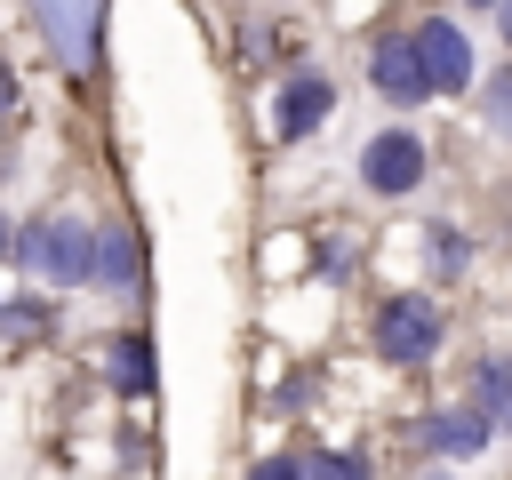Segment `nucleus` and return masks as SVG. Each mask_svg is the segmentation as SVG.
I'll use <instances>...</instances> for the list:
<instances>
[{
  "label": "nucleus",
  "mask_w": 512,
  "mask_h": 480,
  "mask_svg": "<svg viewBox=\"0 0 512 480\" xmlns=\"http://www.w3.org/2000/svg\"><path fill=\"white\" fill-rule=\"evenodd\" d=\"M408 56H416V72H424V96H456V88L472 80V48H464V32H456L448 16H424V24L408 32Z\"/></svg>",
  "instance_id": "f257e3e1"
},
{
  "label": "nucleus",
  "mask_w": 512,
  "mask_h": 480,
  "mask_svg": "<svg viewBox=\"0 0 512 480\" xmlns=\"http://www.w3.org/2000/svg\"><path fill=\"white\" fill-rule=\"evenodd\" d=\"M16 256H24L40 280H88V232H80L72 216H40Z\"/></svg>",
  "instance_id": "f03ea898"
},
{
  "label": "nucleus",
  "mask_w": 512,
  "mask_h": 480,
  "mask_svg": "<svg viewBox=\"0 0 512 480\" xmlns=\"http://www.w3.org/2000/svg\"><path fill=\"white\" fill-rule=\"evenodd\" d=\"M432 344H440V312H432L424 296H392V304L376 312V352H384V360L408 368V360H424Z\"/></svg>",
  "instance_id": "7ed1b4c3"
},
{
  "label": "nucleus",
  "mask_w": 512,
  "mask_h": 480,
  "mask_svg": "<svg viewBox=\"0 0 512 480\" xmlns=\"http://www.w3.org/2000/svg\"><path fill=\"white\" fill-rule=\"evenodd\" d=\"M360 176H368L384 200H392V192H416V184H424V144H416L408 128H384V136H368Z\"/></svg>",
  "instance_id": "20e7f679"
},
{
  "label": "nucleus",
  "mask_w": 512,
  "mask_h": 480,
  "mask_svg": "<svg viewBox=\"0 0 512 480\" xmlns=\"http://www.w3.org/2000/svg\"><path fill=\"white\" fill-rule=\"evenodd\" d=\"M40 32L64 48V64H96V40H104V8H40Z\"/></svg>",
  "instance_id": "39448f33"
},
{
  "label": "nucleus",
  "mask_w": 512,
  "mask_h": 480,
  "mask_svg": "<svg viewBox=\"0 0 512 480\" xmlns=\"http://www.w3.org/2000/svg\"><path fill=\"white\" fill-rule=\"evenodd\" d=\"M368 80H376V96H392V104H416V96H424V72H416V56H408V32L376 40V56H368Z\"/></svg>",
  "instance_id": "423d86ee"
},
{
  "label": "nucleus",
  "mask_w": 512,
  "mask_h": 480,
  "mask_svg": "<svg viewBox=\"0 0 512 480\" xmlns=\"http://www.w3.org/2000/svg\"><path fill=\"white\" fill-rule=\"evenodd\" d=\"M328 104H336V88H328L320 72L288 80V88H280V136H304V128H320V120H328Z\"/></svg>",
  "instance_id": "0eeeda50"
},
{
  "label": "nucleus",
  "mask_w": 512,
  "mask_h": 480,
  "mask_svg": "<svg viewBox=\"0 0 512 480\" xmlns=\"http://www.w3.org/2000/svg\"><path fill=\"white\" fill-rule=\"evenodd\" d=\"M136 232H96L88 240V280H104V288H128L136 280Z\"/></svg>",
  "instance_id": "6e6552de"
},
{
  "label": "nucleus",
  "mask_w": 512,
  "mask_h": 480,
  "mask_svg": "<svg viewBox=\"0 0 512 480\" xmlns=\"http://www.w3.org/2000/svg\"><path fill=\"white\" fill-rule=\"evenodd\" d=\"M424 440H432L440 456H480V448H488V416H480V408H456V416H432V424H424Z\"/></svg>",
  "instance_id": "1a4fd4ad"
},
{
  "label": "nucleus",
  "mask_w": 512,
  "mask_h": 480,
  "mask_svg": "<svg viewBox=\"0 0 512 480\" xmlns=\"http://www.w3.org/2000/svg\"><path fill=\"white\" fill-rule=\"evenodd\" d=\"M112 384L120 392H152V344L144 336H120L112 344Z\"/></svg>",
  "instance_id": "9d476101"
},
{
  "label": "nucleus",
  "mask_w": 512,
  "mask_h": 480,
  "mask_svg": "<svg viewBox=\"0 0 512 480\" xmlns=\"http://www.w3.org/2000/svg\"><path fill=\"white\" fill-rule=\"evenodd\" d=\"M480 416H488V424L512 416V360H488V368H480Z\"/></svg>",
  "instance_id": "9b49d317"
},
{
  "label": "nucleus",
  "mask_w": 512,
  "mask_h": 480,
  "mask_svg": "<svg viewBox=\"0 0 512 480\" xmlns=\"http://www.w3.org/2000/svg\"><path fill=\"white\" fill-rule=\"evenodd\" d=\"M296 480H368V464L360 456H312V464H296Z\"/></svg>",
  "instance_id": "f8f14e48"
},
{
  "label": "nucleus",
  "mask_w": 512,
  "mask_h": 480,
  "mask_svg": "<svg viewBox=\"0 0 512 480\" xmlns=\"http://www.w3.org/2000/svg\"><path fill=\"white\" fill-rule=\"evenodd\" d=\"M488 120H496V128L512 136V64H504V72L488 80Z\"/></svg>",
  "instance_id": "ddd939ff"
},
{
  "label": "nucleus",
  "mask_w": 512,
  "mask_h": 480,
  "mask_svg": "<svg viewBox=\"0 0 512 480\" xmlns=\"http://www.w3.org/2000/svg\"><path fill=\"white\" fill-rule=\"evenodd\" d=\"M432 264H440V272H464V240H456V232H432Z\"/></svg>",
  "instance_id": "4468645a"
},
{
  "label": "nucleus",
  "mask_w": 512,
  "mask_h": 480,
  "mask_svg": "<svg viewBox=\"0 0 512 480\" xmlns=\"http://www.w3.org/2000/svg\"><path fill=\"white\" fill-rule=\"evenodd\" d=\"M248 480H296V464H288V456H264V464H256Z\"/></svg>",
  "instance_id": "2eb2a0df"
},
{
  "label": "nucleus",
  "mask_w": 512,
  "mask_h": 480,
  "mask_svg": "<svg viewBox=\"0 0 512 480\" xmlns=\"http://www.w3.org/2000/svg\"><path fill=\"white\" fill-rule=\"evenodd\" d=\"M8 104H16V80H8V72H0V112H8Z\"/></svg>",
  "instance_id": "dca6fc26"
},
{
  "label": "nucleus",
  "mask_w": 512,
  "mask_h": 480,
  "mask_svg": "<svg viewBox=\"0 0 512 480\" xmlns=\"http://www.w3.org/2000/svg\"><path fill=\"white\" fill-rule=\"evenodd\" d=\"M496 24H504V40H512V8H496Z\"/></svg>",
  "instance_id": "f3484780"
},
{
  "label": "nucleus",
  "mask_w": 512,
  "mask_h": 480,
  "mask_svg": "<svg viewBox=\"0 0 512 480\" xmlns=\"http://www.w3.org/2000/svg\"><path fill=\"white\" fill-rule=\"evenodd\" d=\"M0 256H8V224H0Z\"/></svg>",
  "instance_id": "a211bd4d"
},
{
  "label": "nucleus",
  "mask_w": 512,
  "mask_h": 480,
  "mask_svg": "<svg viewBox=\"0 0 512 480\" xmlns=\"http://www.w3.org/2000/svg\"><path fill=\"white\" fill-rule=\"evenodd\" d=\"M432 480H440V472H432Z\"/></svg>",
  "instance_id": "6ab92c4d"
}]
</instances>
